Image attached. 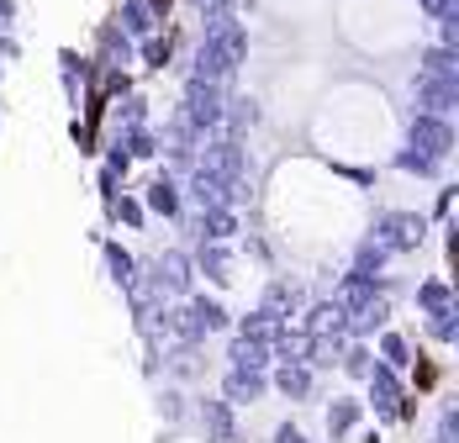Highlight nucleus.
Returning a JSON list of instances; mask_svg holds the SVG:
<instances>
[{
	"instance_id": "1",
	"label": "nucleus",
	"mask_w": 459,
	"mask_h": 443,
	"mask_svg": "<svg viewBox=\"0 0 459 443\" xmlns=\"http://www.w3.org/2000/svg\"><path fill=\"white\" fill-rule=\"evenodd\" d=\"M375 238L391 254H412V248H422V238H428V222L417 217V212H385V217L375 222Z\"/></svg>"
},
{
	"instance_id": "2",
	"label": "nucleus",
	"mask_w": 459,
	"mask_h": 443,
	"mask_svg": "<svg viewBox=\"0 0 459 443\" xmlns=\"http://www.w3.org/2000/svg\"><path fill=\"white\" fill-rule=\"evenodd\" d=\"M385 317H391V301H385V291H375V296H365L359 307L343 311V338H369V333H380Z\"/></svg>"
},
{
	"instance_id": "3",
	"label": "nucleus",
	"mask_w": 459,
	"mask_h": 443,
	"mask_svg": "<svg viewBox=\"0 0 459 443\" xmlns=\"http://www.w3.org/2000/svg\"><path fill=\"white\" fill-rule=\"evenodd\" d=\"M270 391V369H232L222 375V401L228 406H254V401H264Z\"/></svg>"
},
{
	"instance_id": "4",
	"label": "nucleus",
	"mask_w": 459,
	"mask_h": 443,
	"mask_svg": "<svg viewBox=\"0 0 459 443\" xmlns=\"http://www.w3.org/2000/svg\"><path fill=\"white\" fill-rule=\"evenodd\" d=\"M365 386H369V401H375V417L396 422V406H402V380H396V369L375 359V369L365 375Z\"/></svg>"
},
{
	"instance_id": "5",
	"label": "nucleus",
	"mask_w": 459,
	"mask_h": 443,
	"mask_svg": "<svg viewBox=\"0 0 459 443\" xmlns=\"http://www.w3.org/2000/svg\"><path fill=\"white\" fill-rule=\"evenodd\" d=\"M153 280L164 285V296H190V285H195V265H190V254H180V248L159 254V259H153Z\"/></svg>"
},
{
	"instance_id": "6",
	"label": "nucleus",
	"mask_w": 459,
	"mask_h": 443,
	"mask_svg": "<svg viewBox=\"0 0 459 443\" xmlns=\"http://www.w3.org/2000/svg\"><path fill=\"white\" fill-rule=\"evenodd\" d=\"M153 322H159V333H164L169 343H201V338H206V327L190 317V307H169V301H164V307L153 311Z\"/></svg>"
},
{
	"instance_id": "7",
	"label": "nucleus",
	"mask_w": 459,
	"mask_h": 443,
	"mask_svg": "<svg viewBox=\"0 0 459 443\" xmlns=\"http://www.w3.org/2000/svg\"><path fill=\"white\" fill-rule=\"evenodd\" d=\"M307 349H312V333L307 327H290V322H280L275 338H270V359L275 364H307Z\"/></svg>"
},
{
	"instance_id": "8",
	"label": "nucleus",
	"mask_w": 459,
	"mask_h": 443,
	"mask_svg": "<svg viewBox=\"0 0 459 443\" xmlns=\"http://www.w3.org/2000/svg\"><path fill=\"white\" fill-rule=\"evenodd\" d=\"M201 428H206V443H243L238 439V417L222 396L217 401H201Z\"/></svg>"
},
{
	"instance_id": "9",
	"label": "nucleus",
	"mask_w": 459,
	"mask_h": 443,
	"mask_svg": "<svg viewBox=\"0 0 459 443\" xmlns=\"http://www.w3.org/2000/svg\"><path fill=\"white\" fill-rule=\"evenodd\" d=\"M222 195H232V201H238V195H243V185H238V179H232V185H222V175H212V169H201V175L190 179V201H195L201 212L222 206Z\"/></svg>"
},
{
	"instance_id": "10",
	"label": "nucleus",
	"mask_w": 459,
	"mask_h": 443,
	"mask_svg": "<svg viewBox=\"0 0 459 443\" xmlns=\"http://www.w3.org/2000/svg\"><path fill=\"white\" fill-rule=\"evenodd\" d=\"M270 391H280L285 401H307L312 396V369L307 364H275L270 369Z\"/></svg>"
},
{
	"instance_id": "11",
	"label": "nucleus",
	"mask_w": 459,
	"mask_h": 443,
	"mask_svg": "<svg viewBox=\"0 0 459 443\" xmlns=\"http://www.w3.org/2000/svg\"><path fill=\"white\" fill-rule=\"evenodd\" d=\"M228 364L232 369H270L275 359H270V343H264V338H243V333H232Z\"/></svg>"
},
{
	"instance_id": "12",
	"label": "nucleus",
	"mask_w": 459,
	"mask_h": 443,
	"mask_svg": "<svg viewBox=\"0 0 459 443\" xmlns=\"http://www.w3.org/2000/svg\"><path fill=\"white\" fill-rule=\"evenodd\" d=\"M259 307L270 311V317H280V322H290V317L301 311V285H290V280H270Z\"/></svg>"
},
{
	"instance_id": "13",
	"label": "nucleus",
	"mask_w": 459,
	"mask_h": 443,
	"mask_svg": "<svg viewBox=\"0 0 459 443\" xmlns=\"http://www.w3.org/2000/svg\"><path fill=\"white\" fill-rule=\"evenodd\" d=\"M375 291H385V285H380V274H359V269H349V274L338 280V291H333V301H338V307L349 311V307H359L365 296H375Z\"/></svg>"
},
{
	"instance_id": "14",
	"label": "nucleus",
	"mask_w": 459,
	"mask_h": 443,
	"mask_svg": "<svg viewBox=\"0 0 459 443\" xmlns=\"http://www.w3.org/2000/svg\"><path fill=\"white\" fill-rule=\"evenodd\" d=\"M190 265L201 269V274H212L217 285H228V280H232V254H228V243H206V238H201V248H195V259H190Z\"/></svg>"
},
{
	"instance_id": "15",
	"label": "nucleus",
	"mask_w": 459,
	"mask_h": 443,
	"mask_svg": "<svg viewBox=\"0 0 459 443\" xmlns=\"http://www.w3.org/2000/svg\"><path fill=\"white\" fill-rule=\"evenodd\" d=\"M359 396H333V406H327V433L333 439H349L354 428H359Z\"/></svg>"
},
{
	"instance_id": "16",
	"label": "nucleus",
	"mask_w": 459,
	"mask_h": 443,
	"mask_svg": "<svg viewBox=\"0 0 459 443\" xmlns=\"http://www.w3.org/2000/svg\"><path fill=\"white\" fill-rule=\"evenodd\" d=\"M201 238H206V243H232V238H238V217H232L228 206L201 212Z\"/></svg>"
},
{
	"instance_id": "17",
	"label": "nucleus",
	"mask_w": 459,
	"mask_h": 443,
	"mask_svg": "<svg viewBox=\"0 0 459 443\" xmlns=\"http://www.w3.org/2000/svg\"><path fill=\"white\" fill-rule=\"evenodd\" d=\"M312 338H327V333H343V307L338 301H317V307L307 311V322H301Z\"/></svg>"
},
{
	"instance_id": "18",
	"label": "nucleus",
	"mask_w": 459,
	"mask_h": 443,
	"mask_svg": "<svg viewBox=\"0 0 459 443\" xmlns=\"http://www.w3.org/2000/svg\"><path fill=\"white\" fill-rule=\"evenodd\" d=\"M185 307H190V317H195L206 333H222V327H228V307H222L217 296H195V291H190V301H185Z\"/></svg>"
},
{
	"instance_id": "19",
	"label": "nucleus",
	"mask_w": 459,
	"mask_h": 443,
	"mask_svg": "<svg viewBox=\"0 0 459 443\" xmlns=\"http://www.w3.org/2000/svg\"><path fill=\"white\" fill-rule=\"evenodd\" d=\"M343 333H327V338H312V349H307V369H333L338 359H343Z\"/></svg>"
},
{
	"instance_id": "20",
	"label": "nucleus",
	"mask_w": 459,
	"mask_h": 443,
	"mask_svg": "<svg viewBox=\"0 0 459 443\" xmlns=\"http://www.w3.org/2000/svg\"><path fill=\"white\" fill-rule=\"evenodd\" d=\"M338 369H343V375H354V380H365L369 369H375V349H369L365 338L343 343V359H338Z\"/></svg>"
},
{
	"instance_id": "21",
	"label": "nucleus",
	"mask_w": 459,
	"mask_h": 443,
	"mask_svg": "<svg viewBox=\"0 0 459 443\" xmlns=\"http://www.w3.org/2000/svg\"><path fill=\"white\" fill-rule=\"evenodd\" d=\"M385 259H391V248H385L375 232H369L365 243L354 248V269H359V274H380V269H385Z\"/></svg>"
},
{
	"instance_id": "22",
	"label": "nucleus",
	"mask_w": 459,
	"mask_h": 443,
	"mask_svg": "<svg viewBox=\"0 0 459 443\" xmlns=\"http://www.w3.org/2000/svg\"><path fill=\"white\" fill-rule=\"evenodd\" d=\"M148 212H159V217H175V212H180L175 179H153V185H148Z\"/></svg>"
},
{
	"instance_id": "23",
	"label": "nucleus",
	"mask_w": 459,
	"mask_h": 443,
	"mask_svg": "<svg viewBox=\"0 0 459 443\" xmlns=\"http://www.w3.org/2000/svg\"><path fill=\"white\" fill-rule=\"evenodd\" d=\"M428 333L438 338V343H455L459 338V307L449 301V307H438V311H428Z\"/></svg>"
},
{
	"instance_id": "24",
	"label": "nucleus",
	"mask_w": 459,
	"mask_h": 443,
	"mask_svg": "<svg viewBox=\"0 0 459 443\" xmlns=\"http://www.w3.org/2000/svg\"><path fill=\"white\" fill-rule=\"evenodd\" d=\"M455 301V291H449V280H422L417 285V311H438Z\"/></svg>"
},
{
	"instance_id": "25",
	"label": "nucleus",
	"mask_w": 459,
	"mask_h": 443,
	"mask_svg": "<svg viewBox=\"0 0 459 443\" xmlns=\"http://www.w3.org/2000/svg\"><path fill=\"white\" fill-rule=\"evenodd\" d=\"M106 269H111V280H117V285H127V280L138 274V259H133L122 243H106Z\"/></svg>"
},
{
	"instance_id": "26",
	"label": "nucleus",
	"mask_w": 459,
	"mask_h": 443,
	"mask_svg": "<svg viewBox=\"0 0 459 443\" xmlns=\"http://www.w3.org/2000/svg\"><path fill=\"white\" fill-rule=\"evenodd\" d=\"M275 327H280V317H270L264 307H259V311H248V317L238 322V333H243V338H264V343L275 338Z\"/></svg>"
},
{
	"instance_id": "27",
	"label": "nucleus",
	"mask_w": 459,
	"mask_h": 443,
	"mask_svg": "<svg viewBox=\"0 0 459 443\" xmlns=\"http://www.w3.org/2000/svg\"><path fill=\"white\" fill-rule=\"evenodd\" d=\"M417 148H428V159H438V153H449V133L438 127V122H417Z\"/></svg>"
},
{
	"instance_id": "28",
	"label": "nucleus",
	"mask_w": 459,
	"mask_h": 443,
	"mask_svg": "<svg viewBox=\"0 0 459 443\" xmlns=\"http://www.w3.org/2000/svg\"><path fill=\"white\" fill-rule=\"evenodd\" d=\"M380 364H391V369H402V364H412V343H407V338H402V333H385V338H380Z\"/></svg>"
},
{
	"instance_id": "29",
	"label": "nucleus",
	"mask_w": 459,
	"mask_h": 443,
	"mask_svg": "<svg viewBox=\"0 0 459 443\" xmlns=\"http://www.w3.org/2000/svg\"><path fill=\"white\" fill-rule=\"evenodd\" d=\"M169 369L190 380V375H201V359H195V343H175V354H169Z\"/></svg>"
},
{
	"instance_id": "30",
	"label": "nucleus",
	"mask_w": 459,
	"mask_h": 443,
	"mask_svg": "<svg viewBox=\"0 0 459 443\" xmlns=\"http://www.w3.org/2000/svg\"><path fill=\"white\" fill-rule=\"evenodd\" d=\"M206 169H212V175H222V179H232V175H238V153H232L228 143H222V148H212V153H206Z\"/></svg>"
},
{
	"instance_id": "31",
	"label": "nucleus",
	"mask_w": 459,
	"mask_h": 443,
	"mask_svg": "<svg viewBox=\"0 0 459 443\" xmlns=\"http://www.w3.org/2000/svg\"><path fill=\"white\" fill-rule=\"evenodd\" d=\"M438 439L459 443V412H455V406H444V412H438Z\"/></svg>"
},
{
	"instance_id": "32",
	"label": "nucleus",
	"mask_w": 459,
	"mask_h": 443,
	"mask_svg": "<svg viewBox=\"0 0 459 443\" xmlns=\"http://www.w3.org/2000/svg\"><path fill=\"white\" fill-rule=\"evenodd\" d=\"M402 169H417V175H433V159H428V153H402Z\"/></svg>"
},
{
	"instance_id": "33",
	"label": "nucleus",
	"mask_w": 459,
	"mask_h": 443,
	"mask_svg": "<svg viewBox=\"0 0 459 443\" xmlns=\"http://www.w3.org/2000/svg\"><path fill=\"white\" fill-rule=\"evenodd\" d=\"M180 391H164V396H159V412H164V417H169V422H175V417H180Z\"/></svg>"
},
{
	"instance_id": "34",
	"label": "nucleus",
	"mask_w": 459,
	"mask_h": 443,
	"mask_svg": "<svg viewBox=\"0 0 459 443\" xmlns=\"http://www.w3.org/2000/svg\"><path fill=\"white\" fill-rule=\"evenodd\" d=\"M275 443H307V433L296 422H285V428H275Z\"/></svg>"
},
{
	"instance_id": "35",
	"label": "nucleus",
	"mask_w": 459,
	"mask_h": 443,
	"mask_svg": "<svg viewBox=\"0 0 459 443\" xmlns=\"http://www.w3.org/2000/svg\"><path fill=\"white\" fill-rule=\"evenodd\" d=\"M122 222H133V227L143 222V206H138V201H122Z\"/></svg>"
},
{
	"instance_id": "36",
	"label": "nucleus",
	"mask_w": 459,
	"mask_h": 443,
	"mask_svg": "<svg viewBox=\"0 0 459 443\" xmlns=\"http://www.w3.org/2000/svg\"><path fill=\"white\" fill-rule=\"evenodd\" d=\"M433 443H449V439H433Z\"/></svg>"
}]
</instances>
